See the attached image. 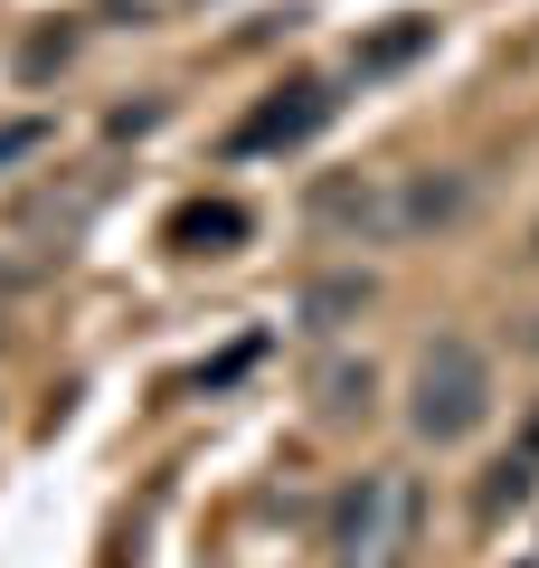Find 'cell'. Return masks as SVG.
<instances>
[{
    "label": "cell",
    "mask_w": 539,
    "mask_h": 568,
    "mask_svg": "<svg viewBox=\"0 0 539 568\" xmlns=\"http://www.w3.org/2000/svg\"><path fill=\"white\" fill-rule=\"evenodd\" d=\"M426 530V484L407 465H369L332 503V568H417Z\"/></svg>",
    "instance_id": "6da1fadb"
},
{
    "label": "cell",
    "mask_w": 539,
    "mask_h": 568,
    "mask_svg": "<svg viewBox=\"0 0 539 568\" xmlns=\"http://www.w3.org/2000/svg\"><path fill=\"white\" fill-rule=\"evenodd\" d=\"M407 426L426 446H464L492 426V361H482L464 332H436L417 351V379H407Z\"/></svg>",
    "instance_id": "7a4b0ae2"
},
{
    "label": "cell",
    "mask_w": 539,
    "mask_h": 568,
    "mask_svg": "<svg viewBox=\"0 0 539 568\" xmlns=\"http://www.w3.org/2000/svg\"><path fill=\"white\" fill-rule=\"evenodd\" d=\"M303 219L340 246H407L417 237V209H407V171H322Z\"/></svg>",
    "instance_id": "3957f363"
},
{
    "label": "cell",
    "mask_w": 539,
    "mask_h": 568,
    "mask_svg": "<svg viewBox=\"0 0 539 568\" xmlns=\"http://www.w3.org/2000/svg\"><path fill=\"white\" fill-rule=\"evenodd\" d=\"M332 114H340L332 77H284L275 95L256 104V114H237V133H227V152H237V162H256V152H303V142H313V133H322Z\"/></svg>",
    "instance_id": "277c9868"
},
{
    "label": "cell",
    "mask_w": 539,
    "mask_h": 568,
    "mask_svg": "<svg viewBox=\"0 0 539 568\" xmlns=\"http://www.w3.org/2000/svg\"><path fill=\"white\" fill-rule=\"evenodd\" d=\"M530 503H539V407L511 426V446L492 455V474H482L474 511H482V521H511V511H530Z\"/></svg>",
    "instance_id": "5b68a950"
},
{
    "label": "cell",
    "mask_w": 539,
    "mask_h": 568,
    "mask_svg": "<svg viewBox=\"0 0 539 568\" xmlns=\"http://www.w3.org/2000/svg\"><path fill=\"white\" fill-rule=\"evenodd\" d=\"M313 417L322 426H359L369 407H379V369H369V351H332V361H313Z\"/></svg>",
    "instance_id": "8992f818"
},
{
    "label": "cell",
    "mask_w": 539,
    "mask_h": 568,
    "mask_svg": "<svg viewBox=\"0 0 539 568\" xmlns=\"http://www.w3.org/2000/svg\"><path fill=\"white\" fill-rule=\"evenodd\" d=\"M426 48H436V20H426V10H398V20H379L369 39L350 48V77L379 85V77H398V67H417Z\"/></svg>",
    "instance_id": "52a82bcc"
},
{
    "label": "cell",
    "mask_w": 539,
    "mask_h": 568,
    "mask_svg": "<svg viewBox=\"0 0 539 568\" xmlns=\"http://www.w3.org/2000/svg\"><path fill=\"white\" fill-rule=\"evenodd\" d=\"M369 304H379V275H359V265L313 275V284H303V332H313V342H332V332H350Z\"/></svg>",
    "instance_id": "ba28073f"
},
{
    "label": "cell",
    "mask_w": 539,
    "mask_h": 568,
    "mask_svg": "<svg viewBox=\"0 0 539 568\" xmlns=\"http://www.w3.org/2000/svg\"><path fill=\"white\" fill-rule=\"evenodd\" d=\"M246 227H256V219H246L237 200H190L171 219V246H180V256H227V246H246Z\"/></svg>",
    "instance_id": "9c48e42d"
},
{
    "label": "cell",
    "mask_w": 539,
    "mask_h": 568,
    "mask_svg": "<svg viewBox=\"0 0 539 568\" xmlns=\"http://www.w3.org/2000/svg\"><path fill=\"white\" fill-rule=\"evenodd\" d=\"M67 58H77V20H39L10 67H20V85H48V77H67Z\"/></svg>",
    "instance_id": "30bf717a"
},
{
    "label": "cell",
    "mask_w": 539,
    "mask_h": 568,
    "mask_svg": "<svg viewBox=\"0 0 539 568\" xmlns=\"http://www.w3.org/2000/svg\"><path fill=\"white\" fill-rule=\"evenodd\" d=\"M29 152H48V123H39V114L0 123V171H10V162H29Z\"/></svg>",
    "instance_id": "8fae6325"
},
{
    "label": "cell",
    "mask_w": 539,
    "mask_h": 568,
    "mask_svg": "<svg viewBox=\"0 0 539 568\" xmlns=\"http://www.w3.org/2000/svg\"><path fill=\"white\" fill-rule=\"evenodd\" d=\"M161 114H171L161 95H142V104H114V114H104V133H114V142H133V133H152Z\"/></svg>",
    "instance_id": "7c38bea8"
}]
</instances>
